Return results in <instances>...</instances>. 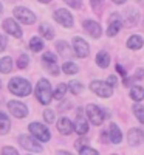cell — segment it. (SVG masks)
I'll use <instances>...</instances> for the list:
<instances>
[{
  "mask_svg": "<svg viewBox=\"0 0 144 155\" xmlns=\"http://www.w3.org/2000/svg\"><path fill=\"white\" fill-rule=\"evenodd\" d=\"M8 88L16 96H28L31 93V84L27 79H22V78H12L8 84Z\"/></svg>",
  "mask_w": 144,
  "mask_h": 155,
  "instance_id": "obj_1",
  "label": "cell"
},
{
  "mask_svg": "<svg viewBox=\"0 0 144 155\" xmlns=\"http://www.w3.org/2000/svg\"><path fill=\"white\" fill-rule=\"evenodd\" d=\"M36 96L39 99V102L44 106H48L51 98H53V92H51V85L47 79H41L36 85Z\"/></svg>",
  "mask_w": 144,
  "mask_h": 155,
  "instance_id": "obj_2",
  "label": "cell"
},
{
  "mask_svg": "<svg viewBox=\"0 0 144 155\" xmlns=\"http://www.w3.org/2000/svg\"><path fill=\"white\" fill-rule=\"evenodd\" d=\"M28 129H30V132L33 134V137L37 138L39 141H42V143H47V141L51 138L50 130H48L44 124H41V123H31V124L28 126Z\"/></svg>",
  "mask_w": 144,
  "mask_h": 155,
  "instance_id": "obj_3",
  "label": "cell"
},
{
  "mask_svg": "<svg viewBox=\"0 0 144 155\" xmlns=\"http://www.w3.org/2000/svg\"><path fill=\"white\" fill-rule=\"evenodd\" d=\"M90 90L102 98H109L113 93V87L109 85V82H102V81H93L90 84Z\"/></svg>",
  "mask_w": 144,
  "mask_h": 155,
  "instance_id": "obj_4",
  "label": "cell"
},
{
  "mask_svg": "<svg viewBox=\"0 0 144 155\" xmlns=\"http://www.w3.org/2000/svg\"><path fill=\"white\" fill-rule=\"evenodd\" d=\"M19 144L23 147V149H27L30 152H42V146L37 143V141L30 137V135H19Z\"/></svg>",
  "mask_w": 144,
  "mask_h": 155,
  "instance_id": "obj_5",
  "label": "cell"
},
{
  "mask_svg": "<svg viewBox=\"0 0 144 155\" xmlns=\"http://www.w3.org/2000/svg\"><path fill=\"white\" fill-rule=\"evenodd\" d=\"M14 16L25 25H31L36 22V16L33 14V12L28 9V8H25V6H17L14 8Z\"/></svg>",
  "mask_w": 144,
  "mask_h": 155,
  "instance_id": "obj_6",
  "label": "cell"
},
{
  "mask_svg": "<svg viewBox=\"0 0 144 155\" xmlns=\"http://www.w3.org/2000/svg\"><path fill=\"white\" fill-rule=\"evenodd\" d=\"M87 116H88L90 121L93 123L95 126H101L102 121L106 120V118H104V112L96 104H88L87 106Z\"/></svg>",
  "mask_w": 144,
  "mask_h": 155,
  "instance_id": "obj_7",
  "label": "cell"
},
{
  "mask_svg": "<svg viewBox=\"0 0 144 155\" xmlns=\"http://www.w3.org/2000/svg\"><path fill=\"white\" fill-rule=\"evenodd\" d=\"M8 109H9V113L12 116H16V118H19V120L25 118V116L28 115L27 106H25L23 102H19V101H9L8 102Z\"/></svg>",
  "mask_w": 144,
  "mask_h": 155,
  "instance_id": "obj_8",
  "label": "cell"
},
{
  "mask_svg": "<svg viewBox=\"0 0 144 155\" xmlns=\"http://www.w3.org/2000/svg\"><path fill=\"white\" fill-rule=\"evenodd\" d=\"M54 19L57 23H61L62 27H73V16L70 14V11H67L65 8H61V9H56L54 11Z\"/></svg>",
  "mask_w": 144,
  "mask_h": 155,
  "instance_id": "obj_9",
  "label": "cell"
},
{
  "mask_svg": "<svg viewBox=\"0 0 144 155\" xmlns=\"http://www.w3.org/2000/svg\"><path fill=\"white\" fill-rule=\"evenodd\" d=\"M73 48H74V53H76L77 58H87L88 53H90V47L82 37H74L73 39Z\"/></svg>",
  "mask_w": 144,
  "mask_h": 155,
  "instance_id": "obj_10",
  "label": "cell"
},
{
  "mask_svg": "<svg viewBox=\"0 0 144 155\" xmlns=\"http://www.w3.org/2000/svg\"><path fill=\"white\" fill-rule=\"evenodd\" d=\"M84 28H85V31H87L91 37H95V39L101 37V34H102L101 25H99L98 22H95V20H84Z\"/></svg>",
  "mask_w": 144,
  "mask_h": 155,
  "instance_id": "obj_11",
  "label": "cell"
},
{
  "mask_svg": "<svg viewBox=\"0 0 144 155\" xmlns=\"http://www.w3.org/2000/svg\"><path fill=\"white\" fill-rule=\"evenodd\" d=\"M3 28H5V31H6L8 34H11V36H14V37H17V39L22 37V30H20V27H19V25L12 20V19L3 20Z\"/></svg>",
  "mask_w": 144,
  "mask_h": 155,
  "instance_id": "obj_12",
  "label": "cell"
},
{
  "mask_svg": "<svg viewBox=\"0 0 144 155\" xmlns=\"http://www.w3.org/2000/svg\"><path fill=\"white\" fill-rule=\"evenodd\" d=\"M74 132H77L79 135H85V134L88 132V123H87V118H84V115H82L81 110L77 112V116H76Z\"/></svg>",
  "mask_w": 144,
  "mask_h": 155,
  "instance_id": "obj_13",
  "label": "cell"
},
{
  "mask_svg": "<svg viewBox=\"0 0 144 155\" xmlns=\"http://www.w3.org/2000/svg\"><path fill=\"white\" fill-rule=\"evenodd\" d=\"M142 138H144V134H142L141 129H130L129 134H127V141H129L130 146L139 144L142 141Z\"/></svg>",
  "mask_w": 144,
  "mask_h": 155,
  "instance_id": "obj_14",
  "label": "cell"
},
{
  "mask_svg": "<svg viewBox=\"0 0 144 155\" xmlns=\"http://www.w3.org/2000/svg\"><path fill=\"white\" fill-rule=\"evenodd\" d=\"M57 130L61 134H64V135H70L74 130V126H73V123L68 118H61L57 121Z\"/></svg>",
  "mask_w": 144,
  "mask_h": 155,
  "instance_id": "obj_15",
  "label": "cell"
},
{
  "mask_svg": "<svg viewBox=\"0 0 144 155\" xmlns=\"http://www.w3.org/2000/svg\"><path fill=\"white\" fill-rule=\"evenodd\" d=\"M109 137H110V141L115 144H119L123 141V134L119 130V127H118L116 124H110L109 127Z\"/></svg>",
  "mask_w": 144,
  "mask_h": 155,
  "instance_id": "obj_16",
  "label": "cell"
},
{
  "mask_svg": "<svg viewBox=\"0 0 144 155\" xmlns=\"http://www.w3.org/2000/svg\"><path fill=\"white\" fill-rule=\"evenodd\" d=\"M121 28V20H119V14H112V19H110V27L107 30V36H115Z\"/></svg>",
  "mask_w": 144,
  "mask_h": 155,
  "instance_id": "obj_17",
  "label": "cell"
},
{
  "mask_svg": "<svg viewBox=\"0 0 144 155\" xmlns=\"http://www.w3.org/2000/svg\"><path fill=\"white\" fill-rule=\"evenodd\" d=\"M9 129H11V121L8 118V115L3 113V112H0V134L6 135L9 132Z\"/></svg>",
  "mask_w": 144,
  "mask_h": 155,
  "instance_id": "obj_18",
  "label": "cell"
},
{
  "mask_svg": "<svg viewBox=\"0 0 144 155\" xmlns=\"http://www.w3.org/2000/svg\"><path fill=\"white\" fill-rule=\"evenodd\" d=\"M56 48H57V51H59V54L64 56V58H71V56H73V51H71V48L68 47L67 42L59 41V42L56 44Z\"/></svg>",
  "mask_w": 144,
  "mask_h": 155,
  "instance_id": "obj_19",
  "label": "cell"
},
{
  "mask_svg": "<svg viewBox=\"0 0 144 155\" xmlns=\"http://www.w3.org/2000/svg\"><path fill=\"white\" fill-rule=\"evenodd\" d=\"M96 64H98V67H101V68H107L110 65L109 53H106V51H99L98 56H96Z\"/></svg>",
  "mask_w": 144,
  "mask_h": 155,
  "instance_id": "obj_20",
  "label": "cell"
},
{
  "mask_svg": "<svg viewBox=\"0 0 144 155\" xmlns=\"http://www.w3.org/2000/svg\"><path fill=\"white\" fill-rule=\"evenodd\" d=\"M142 37L141 36H130L129 37V41H127V47L130 48V50H139L141 47H142Z\"/></svg>",
  "mask_w": 144,
  "mask_h": 155,
  "instance_id": "obj_21",
  "label": "cell"
},
{
  "mask_svg": "<svg viewBox=\"0 0 144 155\" xmlns=\"http://www.w3.org/2000/svg\"><path fill=\"white\" fill-rule=\"evenodd\" d=\"M39 31H41V34H42L45 39H48V41L54 37V30H53V27H51L50 23H41Z\"/></svg>",
  "mask_w": 144,
  "mask_h": 155,
  "instance_id": "obj_22",
  "label": "cell"
},
{
  "mask_svg": "<svg viewBox=\"0 0 144 155\" xmlns=\"http://www.w3.org/2000/svg\"><path fill=\"white\" fill-rule=\"evenodd\" d=\"M130 98L133 101H142L144 99V88L141 85H133L130 88Z\"/></svg>",
  "mask_w": 144,
  "mask_h": 155,
  "instance_id": "obj_23",
  "label": "cell"
},
{
  "mask_svg": "<svg viewBox=\"0 0 144 155\" xmlns=\"http://www.w3.org/2000/svg\"><path fill=\"white\" fill-rule=\"evenodd\" d=\"M12 70V61L11 58H3V59H0V71L2 73H9Z\"/></svg>",
  "mask_w": 144,
  "mask_h": 155,
  "instance_id": "obj_24",
  "label": "cell"
},
{
  "mask_svg": "<svg viewBox=\"0 0 144 155\" xmlns=\"http://www.w3.org/2000/svg\"><path fill=\"white\" fill-rule=\"evenodd\" d=\"M67 88H68V85H65V84H59L57 85V88L54 90V93H53V98L54 99H62L64 96H65V93H67Z\"/></svg>",
  "mask_w": 144,
  "mask_h": 155,
  "instance_id": "obj_25",
  "label": "cell"
},
{
  "mask_svg": "<svg viewBox=\"0 0 144 155\" xmlns=\"http://www.w3.org/2000/svg\"><path fill=\"white\" fill-rule=\"evenodd\" d=\"M62 70H64V73L65 74H74V73H77V65L76 64H73V62H65L64 65H62Z\"/></svg>",
  "mask_w": 144,
  "mask_h": 155,
  "instance_id": "obj_26",
  "label": "cell"
},
{
  "mask_svg": "<svg viewBox=\"0 0 144 155\" xmlns=\"http://www.w3.org/2000/svg\"><path fill=\"white\" fill-rule=\"evenodd\" d=\"M30 48L33 51H41L44 48V42H42V39L41 37H33L31 41H30Z\"/></svg>",
  "mask_w": 144,
  "mask_h": 155,
  "instance_id": "obj_27",
  "label": "cell"
},
{
  "mask_svg": "<svg viewBox=\"0 0 144 155\" xmlns=\"http://www.w3.org/2000/svg\"><path fill=\"white\" fill-rule=\"evenodd\" d=\"M68 88L71 90V93H74V95H79L82 90H84V85L79 82V81H71L70 82V85H68Z\"/></svg>",
  "mask_w": 144,
  "mask_h": 155,
  "instance_id": "obj_28",
  "label": "cell"
},
{
  "mask_svg": "<svg viewBox=\"0 0 144 155\" xmlns=\"http://www.w3.org/2000/svg\"><path fill=\"white\" fill-rule=\"evenodd\" d=\"M133 113H135V116H136V120H138L141 124H144V107L139 106V104L133 106Z\"/></svg>",
  "mask_w": 144,
  "mask_h": 155,
  "instance_id": "obj_29",
  "label": "cell"
},
{
  "mask_svg": "<svg viewBox=\"0 0 144 155\" xmlns=\"http://www.w3.org/2000/svg\"><path fill=\"white\" fill-rule=\"evenodd\" d=\"M28 62H30L28 56H27V54H22V56L19 58V61H17V67H19V68H27V67H28Z\"/></svg>",
  "mask_w": 144,
  "mask_h": 155,
  "instance_id": "obj_30",
  "label": "cell"
},
{
  "mask_svg": "<svg viewBox=\"0 0 144 155\" xmlns=\"http://www.w3.org/2000/svg\"><path fill=\"white\" fill-rule=\"evenodd\" d=\"M44 118H45V121L47 123H54V112L53 110H50V109H47L45 112H44Z\"/></svg>",
  "mask_w": 144,
  "mask_h": 155,
  "instance_id": "obj_31",
  "label": "cell"
},
{
  "mask_svg": "<svg viewBox=\"0 0 144 155\" xmlns=\"http://www.w3.org/2000/svg\"><path fill=\"white\" fill-rule=\"evenodd\" d=\"M79 155H99V153H98V150L91 149L90 146H85L84 149H81V150H79Z\"/></svg>",
  "mask_w": 144,
  "mask_h": 155,
  "instance_id": "obj_32",
  "label": "cell"
},
{
  "mask_svg": "<svg viewBox=\"0 0 144 155\" xmlns=\"http://www.w3.org/2000/svg\"><path fill=\"white\" fill-rule=\"evenodd\" d=\"M2 155H19V152L14 147H11V146H5L2 149Z\"/></svg>",
  "mask_w": 144,
  "mask_h": 155,
  "instance_id": "obj_33",
  "label": "cell"
},
{
  "mask_svg": "<svg viewBox=\"0 0 144 155\" xmlns=\"http://www.w3.org/2000/svg\"><path fill=\"white\" fill-rule=\"evenodd\" d=\"M44 62H47V64H56V56L48 51V53L44 54Z\"/></svg>",
  "mask_w": 144,
  "mask_h": 155,
  "instance_id": "obj_34",
  "label": "cell"
},
{
  "mask_svg": "<svg viewBox=\"0 0 144 155\" xmlns=\"http://www.w3.org/2000/svg\"><path fill=\"white\" fill-rule=\"evenodd\" d=\"M45 65H47V68H48V71L51 73V74H59V68H57V65H56V64H47L45 62Z\"/></svg>",
  "mask_w": 144,
  "mask_h": 155,
  "instance_id": "obj_35",
  "label": "cell"
},
{
  "mask_svg": "<svg viewBox=\"0 0 144 155\" xmlns=\"http://www.w3.org/2000/svg\"><path fill=\"white\" fill-rule=\"evenodd\" d=\"M64 2L73 8H81V5H82V0H64Z\"/></svg>",
  "mask_w": 144,
  "mask_h": 155,
  "instance_id": "obj_36",
  "label": "cell"
},
{
  "mask_svg": "<svg viewBox=\"0 0 144 155\" xmlns=\"http://www.w3.org/2000/svg\"><path fill=\"white\" fill-rule=\"evenodd\" d=\"M85 143H87V140H85V138H81V140H77V141H76L74 147H76L77 150H81V149H84V147H85Z\"/></svg>",
  "mask_w": 144,
  "mask_h": 155,
  "instance_id": "obj_37",
  "label": "cell"
},
{
  "mask_svg": "<svg viewBox=\"0 0 144 155\" xmlns=\"http://www.w3.org/2000/svg\"><path fill=\"white\" fill-rule=\"evenodd\" d=\"M6 37L5 36H2V34H0V51H3L5 48H6Z\"/></svg>",
  "mask_w": 144,
  "mask_h": 155,
  "instance_id": "obj_38",
  "label": "cell"
},
{
  "mask_svg": "<svg viewBox=\"0 0 144 155\" xmlns=\"http://www.w3.org/2000/svg\"><path fill=\"white\" fill-rule=\"evenodd\" d=\"M142 76H144V70H142V68H139V70H136V71H135V76L132 78V81H135V79H141Z\"/></svg>",
  "mask_w": 144,
  "mask_h": 155,
  "instance_id": "obj_39",
  "label": "cell"
},
{
  "mask_svg": "<svg viewBox=\"0 0 144 155\" xmlns=\"http://www.w3.org/2000/svg\"><path fill=\"white\" fill-rule=\"evenodd\" d=\"M116 81H118V79H116V76H113V74L109 76V85H112V87L116 85Z\"/></svg>",
  "mask_w": 144,
  "mask_h": 155,
  "instance_id": "obj_40",
  "label": "cell"
},
{
  "mask_svg": "<svg viewBox=\"0 0 144 155\" xmlns=\"http://www.w3.org/2000/svg\"><path fill=\"white\" fill-rule=\"evenodd\" d=\"M56 155H71V153H70V152H65V150H59Z\"/></svg>",
  "mask_w": 144,
  "mask_h": 155,
  "instance_id": "obj_41",
  "label": "cell"
},
{
  "mask_svg": "<svg viewBox=\"0 0 144 155\" xmlns=\"http://www.w3.org/2000/svg\"><path fill=\"white\" fill-rule=\"evenodd\" d=\"M68 104H70V102H64V104L61 106V110H64V109H68Z\"/></svg>",
  "mask_w": 144,
  "mask_h": 155,
  "instance_id": "obj_42",
  "label": "cell"
},
{
  "mask_svg": "<svg viewBox=\"0 0 144 155\" xmlns=\"http://www.w3.org/2000/svg\"><path fill=\"white\" fill-rule=\"evenodd\" d=\"M113 2H115V3H118V5H121V3H124V2H126V0H113Z\"/></svg>",
  "mask_w": 144,
  "mask_h": 155,
  "instance_id": "obj_43",
  "label": "cell"
},
{
  "mask_svg": "<svg viewBox=\"0 0 144 155\" xmlns=\"http://www.w3.org/2000/svg\"><path fill=\"white\" fill-rule=\"evenodd\" d=\"M39 2H42V3H48V2H51V0H39Z\"/></svg>",
  "mask_w": 144,
  "mask_h": 155,
  "instance_id": "obj_44",
  "label": "cell"
},
{
  "mask_svg": "<svg viewBox=\"0 0 144 155\" xmlns=\"http://www.w3.org/2000/svg\"><path fill=\"white\" fill-rule=\"evenodd\" d=\"M2 11H3V6H2V3H0V14H2Z\"/></svg>",
  "mask_w": 144,
  "mask_h": 155,
  "instance_id": "obj_45",
  "label": "cell"
}]
</instances>
